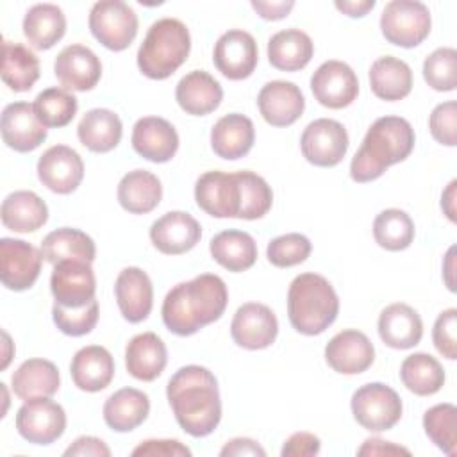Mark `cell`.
Listing matches in <instances>:
<instances>
[{"mask_svg": "<svg viewBox=\"0 0 457 457\" xmlns=\"http://www.w3.org/2000/svg\"><path fill=\"white\" fill-rule=\"evenodd\" d=\"M166 396L180 428L193 437H205L221 420L216 377L204 366L189 364L175 371Z\"/></svg>", "mask_w": 457, "mask_h": 457, "instance_id": "obj_1", "label": "cell"}, {"mask_svg": "<svg viewBox=\"0 0 457 457\" xmlns=\"http://www.w3.org/2000/svg\"><path fill=\"white\" fill-rule=\"evenodd\" d=\"M228 291L225 282L212 273H202L189 282L173 286L162 302V321L177 336H193L214 323L225 312Z\"/></svg>", "mask_w": 457, "mask_h": 457, "instance_id": "obj_2", "label": "cell"}, {"mask_svg": "<svg viewBox=\"0 0 457 457\" xmlns=\"http://www.w3.org/2000/svg\"><path fill=\"white\" fill-rule=\"evenodd\" d=\"M414 129L400 116H382L368 129L350 162L352 180L371 182L396 162L405 161L414 148Z\"/></svg>", "mask_w": 457, "mask_h": 457, "instance_id": "obj_3", "label": "cell"}, {"mask_svg": "<svg viewBox=\"0 0 457 457\" xmlns=\"http://www.w3.org/2000/svg\"><path fill=\"white\" fill-rule=\"evenodd\" d=\"M339 298L330 282L318 273H302L287 291V318L303 336L325 332L337 318Z\"/></svg>", "mask_w": 457, "mask_h": 457, "instance_id": "obj_4", "label": "cell"}, {"mask_svg": "<svg viewBox=\"0 0 457 457\" xmlns=\"http://www.w3.org/2000/svg\"><path fill=\"white\" fill-rule=\"evenodd\" d=\"M189 50L191 36L180 20H157L137 50V68L148 79L164 80L186 62Z\"/></svg>", "mask_w": 457, "mask_h": 457, "instance_id": "obj_5", "label": "cell"}, {"mask_svg": "<svg viewBox=\"0 0 457 457\" xmlns=\"http://www.w3.org/2000/svg\"><path fill=\"white\" fill-rule=\"evenodd\" d=\"M430 11L418 0H393L380 14L382 36L396 46H418L430 34Z\"/></svg>", "mask_w": 457, "mask_h": 457, "instance_id": "obj_6", "label": "cell"}, {"mask_svg": "<svg viewBox=\"0 0 457 457\" xmlns=\"http://www.w3.org/2000/svg\"><path fill=\"white\" fill-rule=\"evenodd\" d=\"M350 405L357 423L370 432L393 428L400 421L403 411L398 393L382 382L361 386L352 395Z\"/></svg>", "mask_w": 457, "mask_h": 457, "instance_id": "obj_7", "label": "cell"}, {"mask_svg": "<svg viewBox=\"0 0 457 457\" xmlns=\"http://www.w3.org/2000/svg\"><path fill=\"white\" fill-rule=\"evenodd\" d=\"M89 30L105 48L121 52L137 34V14L121 0L96 2L89 11Z\"/></svg>", "mask_w": 457, "mask_h": 457, "instance_id": "obj_8", "label": "cell"}, {"mask_svg": "<svg viewBox=\"0 0 457 457\" xmlns=\"http://www.w3.org/2000/svg\"><path fill=\"white\" fill-rule=\"evenodd\" d=\"M303 157L320 168L337 166L348 150V132L343 123L330 118L311 121L300 137Z\"/></svg>", "mask_w": 457, "mask_h": 457, "instance_id": "obj_9", "label": "cell"}, {"mask_svg": "<svg viewBox=\"0 0 457 457\" xmlns=\"http://www.w3.org/2000/svg\"><path fill=\"white\" fill-rule=\"evenodd\" d=\"M64 428L66 412L50 396L27 400L16 412V430L29 443L50 445L64 434Z\"/></svg>", "mask_w": 457, "mask_h": 457, "instance_id": "obj_10", "label": "cell"}, {"mask_svg": "<svg viewBox=\"0 0 457 457\" xmlns=\"http://www.w3.org/2000/svg\"><path fill=\"white\" fill-rule=\"evenodd\" d=\"M43 253L23 239H0V278L11 291H25L39 277Z\"/></svg>", "mask_w": 457, "mask_h": 457, "instance_id": "obj_11", "label": "cell"}, {"mask_svg": "<svg viewBox=\"0 0 457 457\" xmlns=\"http://www.w3.org/2000/svg\"><path fill=\"white\" fill-rule=\"evenodd\" d=\"M212 61L216 70L230 79H248L259 61V50L253 36L241 29H232L221 34L212 50Z\"/></svg>", "mask_w": 457, "mask_h": 457, "instance_id": "obj_12", "label": "cell"}, {"mask_svg": "<svg viewBox=\"0 0 457 457\" xmlns=\"http://www.w3.org/2000/svg\"><path fill=\"white\" fill-rule=\"evenodd\" d=\"M50 289L55 303L66 309H77L95 300L96 280L89 262L61 261L54 264Z\"/></svg>", "mask_w": 457, "mask_h": 457, "instance_id": "obj_13", "label": "cell"}, {"mask_svg": "<svg viewBox=\"0 0 457 457\" xmlns=\"http://www.w3.org/2000/svg\"><path fill=\"white\" fill-rule=\"evenodd\" d=\"M195 200L209 216L237 218L241 209V187L237 175L205 171L195 184Z\"/></svg>", "mask_w": 457, "mask_h": 457, "instance_id": "obj_14", "label": "cell"}, {"mask_svg": "<svg viewBox=\"0 0 457 457\" xmlns=\"http://www.w3.org/2000/svg\"><path fill=\"white\" fill-rule=\"evenodd\" d=\"M314 98L328 109L348 107L359 95L355 71L343 61H325L311 77Z\"/></svg>", "mask_w": 457, "mask_h": 457, "instance_id": "obj_15", "label": "cell"}, {"mask_svg": "<svg viewBox=\"0 0 457 457\" xmlns=\"http://www.w3.org/2000/svg\"><path fill=\"white\" fill-rule=\"evenodd\" d=\"M278 334V321L273 311L257 302L243 303L230 323L234 343L246 350H262L273 345Z\"/></svg>", "mask_w": 457, "mask_h": 457, "instance_id": "obj_16", "label": "cell"}, {"mask_svg": "<svg viewBox=\"0 0 457 457\" xmlns=\"http://www.w3.org/2000/svg\"><path fill=\"white\" fill-rule=\"evenodd\" d=\"M37 177L50 191L57 195H70L84 179V162L73 148L55 145L45 150L39 157Z\"/></svg>", "mask_w": 457, "mask_h": 457, "instance_id": "obj_17", "label": "cell"}, {"mask_svg": "<svg viewBox=\"0 0 457 457\" xmlns=\"http://www.w3.org/2000/svg\"><path fill=\"white\" fill-rule=\"evenodd\" d=\"M325 361L337 373L359 375L373 364L375 348L364 332L346 328L327 343Z\"/></svg>", "mask_w": 457, "mask_h": 457, "instance_id": "obj_18", "label": "cell"}, {"mask_svg": "<svg viewBox=\"0 0 457 457\" xmlns=\"http://www.w3.org/2000/svg\"><path fill=\"white\" fill-rule=\"evenodd\" d=\"M54 73L64 89L89 91L102 77V62L91 48L68 45L57 54Z\"/></svg>", "mask_w": 457, "mask_h": 457, "instance_id": "obj_19", "label": "cell"}, {"mask_svg": "<svg viewBox=\"0 0 457 457\" xmlns=\"http://www.w3.org/2000/svg\"><path fill=\"white\" fill-rule=\"evenodd\" d=\"M2 139L21 154L36 150L46 139V127L37 120L34 105L29 102H12L2 111Z\"/></svg>", "mask_w": 457, "mask_h": 457, "instance_id": "obj_20", "label": "cell"}, {"mask_svg": "<svg viewBox=\"0 0 457 457\" xmlns=\"http://www.w3.org/2000/svg\"><path fill=\"white\" fill-rule=\"evenodd\" d=\"M202 237L200 223L184 211H170L150 227L152 245L166 255H180L196 246Z\"/></svg>", "mask_w": 457, "mask_h": 457, "instance_id": "obj_21", "label": "cell"}, {"mask_svg": "<svg viewBox=\"0 0 457 457\" xmlns=\"http://www.w3.org/2000/svg\"><path fill=\"white\" fill-rule=\"evenodd\" d=\"M257 105L266 123L273 127H289L302 116L305 98L295 82L271 80L259 91Z\"/></svg>", "mask_w": 457, "mask_h": 457, "instance_id": "obj_22", "label": "cell"}, {"mask_svg": "<svg viewBox=\"0 0 457 457\" xmlns=\"http://www.w3.org/2000/svg\"><path fill=\"white\" fill-rule=\"evenodd\" d=\"M114 296L121 316L129 323H141L154 305L152 280L141 268H123L114 282Z\"/></svg>", "mask_w": 457, "mask_h": 457, "instance_id": "obj_23", "label": "cell"}, {"mask_svg": "<svg viewBox=\"0 0 457 457\" xmlns=\"http://www.w3.org/2000/svg\"><path fill=\"white\" fill-rule=\"evenodd\" d=\"M132 148L152 162H168L179 150L175 127L159 116L139 118L132 129Z\"/></svg>", "mask_w": 457, "mask_h": 457, "instance_id": "obj_24", "label": "cell"}, {"mask_svg": "<svg viewBox=\"0 0 457 457\" xmlns=\"http://www.w3.org/2000/svg\"><path fill=\"white\" fill-rule=\"evenodd\" d=\"M175 98L182 111L193 116H205L216 111L223 100L220 82L204 70H193L184 75L177 87Z\"/></svg>", "mask_w": 457, "mask_h": 457, "instance_id": "obj_25", "label": "cell"}, {"mask_svg": "<svg viewBox=\"0 0 457 457\" xmlns=\"http://www.w3.org/2000/svg\"><path fill=\"white\" fill-rule=\"evenodd\" d=\"M378 336L389 348L407 350L421 341L423 321L411 305L391 303L378 316Z\"/></svg>", "mask_w": 457, "mask_h": 457, "instance_id": "obj_26", "label": "cell"}, {"mask_svg": "<svg viewBox=\"0 0 457 457\" xmlns=\"http://www.w3.org/2000/svg\"><path fill=\"white\" fill-rule=\"evenodd\" d=\"M73 384L87 393L105 389L114 377V359L107 348L89 345L80 348L70 364Z\"/></svg>", "mask_w": 457, "mask_h": 457, "instance_id": "obj_27", "label": "cell"}, {"mask_svg": "<svg viewBox=\"0 0 457 457\" xmlns=\"http://www.w3.org/2000/svg\"><path fill=\"white\" fill-rule=\"evenodd\" d=\"M255 141L253 123L248 116L230 112L220 118L211 130V146L214 154L227 161L245 157Z\"/></svg>", "mask_w": 457, "mask_h": 457, "instance_id": "obj_28", "label": "cell"}, {"mask_svg": "<svg viewBox=\"0 0 457 457\" xmlns=\"http://www.w3.org/2000/svg\"><path fill=\"white\" fill-rule=\"evenodd\" d=\"M168 352L162 339L154 332L134 336L125 348L127 371L143 382L155 380L166 368Z\"/></svg>", "mask_w": 457, "mask_h": 457, "instance_id": "obj_29", "label": "cell"}, {"mask_svg": "<svg viewBox=\"0 0 457 457\" xmlns=\"http://www.w3.org/2000/svg\"><path fill=\"white\" fill-rule=\"evenodd\" d=\"M150 412L148 395L136 387H121L104 403V420L116 432H130L139 427Z\"/></svg>", "mask_w": 457, "mask_h": 457, "instance_id": "obj_30", "label": "cell"}, {"mask_svg": "<svg viewBox=\"0 0 457 457\" xmlns=\"http://www.w3.org/2000/svg\"><path fill=\"white\" fill-rule=\"evenodd\" d=\"M314 43L300 29H286L273 34L268 41V61L280 71H298L309 64Z\"/></svg>", "mask_w": 457, "mask_h": 457, "instance_id": "obj_31", "label": "cell"}, {"mask_svg": "<svg viewBox=\"0 0 457 457\" xmlns=\"http://www.w3.org/2000/svg\"><path fill=\"white\" fill-rule=\"evenodd\" d=\"M0 216L5 228L27 234L46 223L48 207L34 191H14L4 198Z\"/></svg>", "mask_w": 457, "mask_h": 457, "instance_id": "obj_32", "label": "cell"}, {"mask_svg": "<svg viewBox=\"0 0 457 457\" xmlns=\"http://www.w3.org/2000/svg\"><path fill=\"white\" fill-rule=\"evenodd\" d=\"M12 391L23 402L32 398H46L57 393L61 378L59 370L52 361L29 359L11 377Z\"/></svg>", "mask_w": 457, "mask_h": 457, "instance_id": "obj_33", "label": "cell"}, {"mask_svg": "<svg viewBox=\"0 0 457 457\" xmlns=\"http://www.w3.org/2000/svg\"><path fill=\"white\" fill-rule=\"evenodd\" d=\"M370 87L380 100L395 102L405 98L412 89L411 66L393 55L378 57L370 68Z\"/></svg>", "mask_w": 457, "mask_h": 457, "instance_id": "obj_34", "label": "cell"}, {"mask_svg": "<svg viewBox=\"0 0 457 457\" xmlns=\"http://www.w3.org/2000/svg\"><path fill=\"white\" fill-rule=\"evenodd\" d=\"M66 16L55 4H36L23 18V36L36 50H48L62 39Z\"/></svg>", "mask_w": 457, "mask_h": 457, "instance_id": "obj_35", "label": "cell"}, {"mask_svg": "<svg viewBox=\"0 0 457 457\" xmlns=\"http://www.w3.org/2000/svg\"><path fill=\"white\" fill-rule=\"evenodd\" d=\"M123 134L121 120L109 109L87 111L77 127L79 141L91 152L105 154L118 146Z\"/></svg>", "mask_w": 457, "mask_h": 457, "instance_id": "obj_36", "label": "cell"}, {"mask_svg": "<svg viewBox=\"0 0 457 457\" xmlns=\"http://www.w3.org/2000/svg\"><path fill=\"white\" fill-rule=\"evenodd\" d=\"M162 198L161 180L146 170H132L118 184V202L130 214L154 211Z\"/></svg>", "mask_w": 457, "mask_h": 457, "instance_id": "obj_37", "label": "cell"}, {"mask_svg": "<svg viewBox=\"0 0 457 457\" xmlns=\"http://www.w3.org/2000/svg\"><path fill=\"white\" fill-rule=\"evenodd\" d=\"M212 259L228 271L239 273L252 268L257 261V243L243 230H223L211 239Z\"/></svg>", "mask_w": 457, "mask_h": 457, "instance_id": "obj_38", "label": "cell"}, {"mask_svg": "<svg viewBox=\"0 0 457 457\" xmlns=\"http://www.w3.org/2000/svg\"><path fill=\"white\" fill-rule=\"evenodd\" d=\"M41 253L43 259L50 264H57L61 261H82L91 264L96 255V246L86 232L62 227L45 236L41 243Z\"/></svg>", "mask_w": 457, "mask_h": 457, "instance_id": "obj_39", "label": "cell"}, {"mask_svg": "<svg viewBox=\"0 0 457 457\" xmlns=\"http://www.w3.org/2000/svg\"><path fill=\"white\" fill-rule=\"evenodd\" d=\"M39 79V59L21 43H2V80L14 93L29 91Z\"/></svg>", "mask_w": 457, "mask_h": 457, "instance_id": "obj_40", "label": "cell"}, {"mask_svg": "<svg viewBox=\"0 0 457 457\" xmlns=\"http://www.w3.org/2000/svg\"><path fill=\"white\" fill-rule=\"evenodd\" d=\"M400 378L411 393L418 396H430L443 387L445 370L436 357L418 352L403 359L400 366Z\"/></svg>", "mask_w": 457, "mask_h": 457, "instance_id": "obj_41", "label": "cell"}, {"mask_svg": "<svg viewBox=\"0 0 457 457\" xmlns=\"http://www.w3.org/2000/svg\"><path fill=\"white\" fill-rule=\"evenodd\" d=\"M373 237L389 252L405 250L414 239V223L405 211L386 209L373 221Z\"/></svg>", "mask_w": 457, "mask_h": 457, "instance_id": "obj_42", "label": "cell"}, {"mask_svg": "<svg viewBox=\"0 0 457 457\" xmlns=\"http://www.w3.org/2000/svg\"><path fill=\"white\" fill-rule=\"evenodd\" d=\"M34 112L45 127H66L77 114L79 102L64 87L43 89L34 100Z\"/></svg>", "mask_w": 457, "mask_h": 457, "instance_id": "obj_43", "label": "cell"}, {"mask_svg": "<svg viewBox=\"0 0 457 457\" xmlns=\"http://www.w3.org/2000/svg\"><path fill=\"white\" fill-rule=\"evenodd\" d=\"M423 428L428 439L445 453L457 450V409L453 403H437L423 414Z\"/></svg>", "mask_w": 457, "mask_h": 457, "instance_id": "obj_44", "label": "cell"}, {"mask_svg": "<svg viewBox=\"0 0 457 457\" xmlns=\"http://www.w3.org/2000/svg\"><path fill=\"white\" fill-rule=\"evenodd\" d=\"M237 180L241 187V209L239 220H259L271 209L273 191L268 182L253 171H237Z\"/></svg>", "mask_w": 457, "mask_h": 457, "instance_id": "obj_45", "label": "cell"}, {"mask_svg": "<svg viewBox=\"0 0 457 457\" xmlns=\"http://www.w3.org/2000/svg\"><path fill=\"white\" fill-rule=\"evenodd\" d=\"M423 77L436 91H453L457 87V50L450 46L434 50L423 62Z\"/></svg>", "mask_w": 457, "mask_h": 457, "instance_id": "obj_46", "label": "cell"}, {"mask_svg": "<svg viewBox=\"0 0 457 457\" xmlns=\"http://www.w3.org/2000/svg\"><path fill=\"white\" fill-rule=\"evenodd\" d=\"M311 241L298 232L284 234L268 243V261L277 268H291L303 262L311 255Z\"/></svg>", "mask_w": 457, "mask_h": 457, "instance_id": "obj_47", "label": "cell"}, {"mask_svg": "<svg viewBox=\"0 0 457 457\" xmlns=\"http://www.w3.org/2000/svg\"><path fill=\"white\" fill-rule=\"evenodd\" d=\"M52 318L62 334L71 337L86 336L95 328L98 321V302L95 298L87 305L77 307V309H66L54 303Z\"/></svg>", "mask_w": 457, "mask_h": 457, "instance_id": "obj_48", "label": "cell"}, {"mask_svg": "<svg viewBox=\"0 0 457 457\" xmlns=\"http://www.w3.org/2000/svg\"><path fill=\"white\" fill-rule=\"evenodd\" d=\"M432 137L446 146L457 145V104L455 100L443 102L434 107L428 118Z\"/></svg>", "mask_w": 457, "mask_h": 457, "instance_id": "obj_49", "label": "cell"}, {"mask_svg": "<svg viewBox=\"0 0 457 457\" xmlns=\"http://www.w3.org/2000/svg\"><path fill=\"white\" fill-rule=\"evenodd\" d=\"M457 309H446L443 311L432 328V341L436 350L450 359L455 361L457 359Z\"/></svg>", "mask_w": 457, "mask_h": 457, "instance_id": "obj_50", "label": "cell"}, {"mask_svg": "<svg viewBox=\"0 0 457 457\" xmlns=\"http://www.w3.org/2000/svg\"><path fill=\"white\" fill-rule=\"evenodd\" d=\"M132 455L145 457H189L191 450L177 439H146L139 443Z\"/></svg>", "mask_w": 457, "mask_h": 457, "instance_id": "obj_51", "label": "cell"}, {"mask_svg": "<svg viewBox=\"0 0 457 457\" xmlns=\"http://www.w3.org/2000/svg\"><path fill=\"white\" fill-rule=\"evenodd\" d=\"M321 448L320 439L311 432H295L289 436L282 446V457H311Z\"/></svg>", "mask_w": 457, "mask_h": 457, "instance_id": "obj_52", "label": "cell"}, {"mask_svg": "<svg viewBox=\"0 0 457 457\" xmlns=\"http://www.w3.org/2000/svg\"><path fill=\"white\" fill-rule=\"evenodd\" d=\"M64 455L70 457V455H79V457H109L111 455V450L109 446L98 439V437H93V436H82L79 439H75L66 450H64Z\"/></svg>", "mask_w": 457, "mask_h": 457, "instance_id": "obj_53", "label": "cell"}, {"mask_svg": "<svg viewBox=\"0 0 457 457\" xmlns=\"http://www.w3.org/2000/svg\"><path fill=\"white\" fill-rule=\"evenodd\" d=\"M252 7L257 11V14L264 20L277 21L282 20L289 14V11L295 7L293 0H280V2H261V0H252Z\"/></svg>", "mask_w": 457, "mask_h": 457, "instance_id": "obj_54", "label": "cell"}, {"mask_svg": "<svg viewBox=\"0 0 457 457\" xmlns=\"http://www.w3.org/2000/svg\"><path fill=\"white\" fill-rule=\"evenodd\" d=\"M359 455H398V453H403V455H411V452L403 446H398L391 441H384V439H378V437H370L362 443V446L357 450Z\"/></svg>", "mask_w": 457, "mask_h": 457, "instance_id": "obj_55", "label": "cell"}, {"mask_svg": "<svg viewBox=\"0 0 457 457\" xmlns=\"http://www.w3.org/2000/svg\"><path fill=\"white\" fill-rule=\"evenodd\" d=\"M220 455L221 457H227V455H261L264 457L266 452L264 448L253 441V439H248V437H236V439H230L227 441V445L220 450Z\"/></svg>", "mask_w": 457, "mask_h": 457, "instance_id": "obj_56", "label": "cell"}, {"mask_svg": "<svg viewBox=\"0 0 457 457\" xmlns=\"http://www.w3.org/2000/svg\"><path fill=\"white\" fill-rule=\"evenodd\" d=\"M375 7V0H357V2H336V9L352 18H362Z\"/></svg>", "mask_w": 457, "mask_h": 457, "instance_id": "obj_57", "label": "cell"}, {"mask_svg": "<svg viewBox=\"0 0 457 457\" xmlns=\"http://www.w3.org/2000/svg\"><path fill=\"white\" fill-rule=\"evenodd\" d=\"M455 186H457V180H452L441 196V207L450 221L457 220L455 218Z\"/></svg>", "mask_w": 457, "mask_h": 457, "instance_id": "obj_58", "label": "cell"}, {"mask_svg": "<svg viewBox=\"0 0 457 457\" xmlns=\"http://www.w3.org/2000/svg\"><path fill=\"white\" fill-rule=\"evenodd\" d=\"M453 252H455V248L452 246L450 250H448V253H446V271H445V280H446V286H448V289L450 291H455V286H453V282H452V278H450V275L453 273L452 270H453Z\"/></svg>", "mask_w": 457, "mask_h": 457, "instance_id": "obj_59", "label": "cell"}]
</instances>
